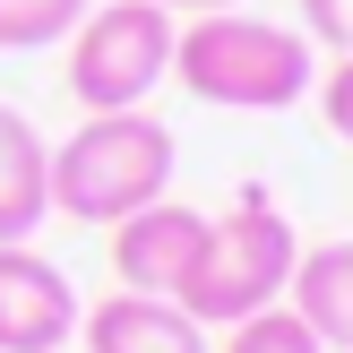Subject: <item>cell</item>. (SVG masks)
<instances>
[{
  "instance_id": "obj_4",
  "label": "cell",
  "mask_w": 353,
  "mask_h": 353,
  "mask_svg": "<svg viewBox=\"0 0 353 353\" xmlns=\"http://www.w3.org/2000/svg\"><path fill=\"white\" fill-rule=\"evenodd\" d=\"M172 34L181 17L155 0H95L69 26V95L86 112H130L172 78Z\"/></svg>"
},
{
  "instance_id": "obj_6",
  "label": "cell",
  "mask_w": 353,
  "mask_h": 353,
  "mask_svg": "<svg viewBox=\"0 0 353 353\" xmlns=\"http://www.w3.org/2000/svg\"><path fill=\"white\" fill-rule=\"evenodd\" d=\"M199 241H207V216H199V207L155 199V207H138V216L112 224V268H121L130 293L181 302V276H190V259H199Z\"/></svg>"
},
{
  "instance_id": "obj_9",
  "label": "cell",
  "mask_w": 353,
  "mask_h": 353,
  "mask_svg": "<svg viewBox=\"0 0 353 353\" xmlns=\"http://www.w3.org/2000/svg\"><path fill=\"white\" fill-rule=\"evenodd\" d=\"M285 302L302 310V327L327 353H353V241H319V250L293 259V285Z\"/></svg>"
},
{
  "instance_id": "obj_15",
  "label": "cell",
  "mask_w": 353,
  "mask_h": 353,
  "mask_svg": "<svg viewBox=\"0 0 353 353\" xmlns=\"http://www.w3.org/2000/svg\"><path fill=\"white\" fill-rule=\"evenodd\" d=\"M61 353H69V345H61Z\"/></svg>"
},
{
  "instance_id": "obj_10",
  "label": "cell",
  "mask_w": 353,
  "mask_h": 353,
  "mask_svg": "<svg viewBox=\"0 0 353 353\" xmlns=\"http://www.w3.org/2000/svg\"><path fill=\"white\" fill-rule=\"evenodd\" d=\"M95 9V0H0V52H43L69 43V26Z\"/></svg>"
},
{
  "instance_id": "obj_2",
  "label": "cell",
  "mask_w": 353,
  "mask_h": 353,
  "mask_svg": "<svg viewBox=\"0 0 353 353\" xmlns=\"http://www.w3.org/2000/svg\"><path fill=\"white\" fill-rule=\"evenodd\" d=\"M172 130L130 103V112H86L78 130L52 147V216L69 224H121L138 207L172 199Z\"/></svg>"
},
{
  "instance_id": "obj_13",
  "label": "cell",
  "mask_w": 353,
  "mask_h": 353,
  "mask_svg": "<svg viewBox=\"0 0 353 353\" xmlns=\"http://www.w3.org/2000/svg\"><path fill=\"white\" fill-rule=\"evenodd\" d=\"M302 34L327 52H353V0H302Z\"/></svg>"
},
{
  "instance_id": "obj_1",
  "label": "cell",
  "mask_w": 353,
  "mask_h": 353,
  "mask_svg": "<svg viewBox=\"0 0 353 353\" xmlns=\"http://www.w3.org/2000/svg\"><path fill=\"white\" fill-rule=\"evenodd\" d=\"M172 78L216 112H293L319 86V61H310V34L276 26V17L207 9L181 17V34H172Z\"/></svg>"
},
{
  "instance_id": "obj_11",
  "label": "cell",
  "mask_w": 353,
  "mask_h": 353,
  "mask_svg": "<svg viewBox=\"0 0 353 353\" xmlns=\"http://www.w3.org/2000/svg\"><path fill=\"white\" fill-rule=\"evenodd\" d=\"M216 353H327V345L302 327V310H293V302H276V310H259V319H233Z\"/></svg>"
},
{
  "instance_id": "obj_8",
  "label": "cell",
  "mask_w": 353,
  "mask_h": 353,
  "mask_svg": "<svg viewBox=\"0 0 353 353\" xmlns=\"http://www.w3.org/2000/svg\"><path fill=\"white\" fill-rule=\"evenodd\" d=\"M52 216V147L26 112L0 103V241H34Z\"/></svg>"
},
{
  "instance_id": "obj_12",
  "label": "cell",
  "mask_w": 353,
  "mask_h": 353,
  "mask_svg": "<svg viewBox=\"0 0 353 353\" xmlns=\"http://www.w3.org/2000/svg\"><path fill=\"white\" fill-rule=\"evenodd\" d=\"M310 103H319V121L353 147V52H336V69H319V86H310Z\"/></svg>"
},
{
  "instance_id": "obj_3",
  "label": "cell",
  "mask_w": 353,
  "mask_h": 353,
  "mask_svg": "<svg viewBox=\"0 0 353 353\" xmlns=\"http://www.w3.org/2000/svg\"><path fill=\"white\" fill-rule=\"evenodd\" d=\"M293 259H302L293 224L276 216L268 199H241L233 216H207V241H199V259H190V276H181V310L199 327L259 319V310L285 302Z\"/></svg>"
},
{
  "instance_id": "obj_7",
  "label": "cell",
  "mask_w": 353,
  "mask_h": 353,
  "mask_svg": "<svg viewBox=\"0 0 353 353\" xmlns=\"http://www.w3.org/2000/svg\"><path fill=\"white\" fill-rule=\"evenodd\" d=\"M78 353H207V327L164 293H130L78 310Z\"/></svg>"
},
{
  "instance_id": "obj_5",
  "label": "cell",
  "mask_w": 353,
  "mask_h": 353,
  "mask_svg": "<svg viewBox=\"0 0 353 353\" xmlns=\"http://www.w3.org/2000/svg\"><path fill=\"white\" fill-rule=\"evenodd\" d=\"M78 285L34 241H0V353H61L78 345Z\"/></svg>"
},
{
  "instance_id": "obj_14",
  "label": "cell",
  "mask_w": 353,
  "mask_h": 353,
  "mask_svg": "<svg viewBox=\"0 0 353 353\" xmlns=\"http://www.w3.org/2000/svg\"><path fill=\"white\" fill-rule=\"evenodd\" d=\"M155 9H172V17H207V9H250V0H155Z\"/></svg>"
}]
</instances>
